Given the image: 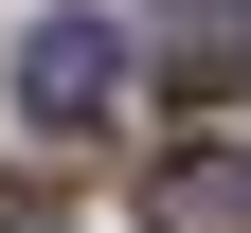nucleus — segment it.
Listing matches in <instances>:
<instances>
[{
	"instance_id": "obj_1",
	"label": "nucleus",
	"mask_w": 251,
	"mask_h": 233,
	"mask_svg": "<svg viewBox=\"0 0 251 233\" xmlns=\"http://www.w3.org/2000/svg\"><path fill=\"white\" fill-rule=\"evenodd\" d=\"M18 108H36L54 144H90V126L126 108V36L108 18H36V36H18Z\"/></svg>"
},
{
	"instance_id": "obj_4",
	"label": "nucleus",
	"mask_w": 251,
	"mask_h": 233,
	"mask_svg": "<svg viewBox=\"0 0 251 233\" xmlns=\"http://www.w3.org/2000/svg\"><path fill=\"white\" fill-rule=\"evenodd\" d=\"M0 233H54V197H36V180H0Z\"/></svg>"
},
{
	"instance_id": "obj_2",
	"label": "nucleus",
	"mask_w": 251,
	"mask_h": 233,
	"mask_svg": "<svg viewBox=\"0 0 251 233\" xmlns=\"http://www.w3.org/2000/svg\"><path fill=\"white\" fill-rule=\"evenodd\" d=\"M162 72L179 90H233L251 72V0H162Z\"/></svg>"
},
{
	"instance_id": "obj_3",
	"label": "nucleus",
	"mask_w": 251,
	"mask_h": 233,
	"mask_svg": "<svg viewBox=\"0 0 251 233\" xmlns=\"http://www.w3.org/2000/svg\"><path fill=\"white\" fill-rule=\"evenodd\" d=\"M144 233H251V161H162L144 180Z\"/></svg>"
}]
</instances>
